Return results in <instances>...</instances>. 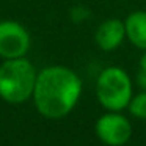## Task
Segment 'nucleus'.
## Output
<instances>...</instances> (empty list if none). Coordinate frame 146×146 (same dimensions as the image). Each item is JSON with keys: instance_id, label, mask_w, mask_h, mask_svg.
<instances>
[{"instance_id": "f257e3e1", "label": "nucleus", "mask_w": 146, "mask_h": 146, "mask_svg": "<svg viewBox=\"0 0 146 146\" xmlns=\"http://www.w3.org/2000/svg\"><path fill=\"white\" fill-rule=\"evenodd\" d=\"M82 96V79L72 69L60 64L47 66L36 76L33 102L47 119L68 116Z\"/></svg>"}, {"instance_id": "f03ea898", "label": "nucleus", "mask_w": 146, "mask_h": 146, "mask_svg": "<svg viewBox=\"0 0 146 146\" xmlns=\"http://www.w3.org/2000/svg\"><path fill=\"white\" fill-rule=\"evenodd\" d=\"M36 72L25 57L5 60L0 64V98L10 104H22L33 96Z\"/></svg>"}, {"instance_id": "7ed1b4c3", "label": "nucleus", "mask_w": 146, "mask_h": 146, "mask_svg": "<svg viewBox=\"0 0 146 146\" xmlns=\"http://www.w3.org/2000/svg\"><path fill=\"white\" fill-rule=\"evenodd\" d=\"M133 96V83L129 74L119 66H107L96 79V98L102 108L123 111Z\"/></svg>"}, {"instance_id": "20e7f679", "label": "nucleus", "mask_w": 146, "mask_h": 146, "mask_svg": "<svg viewBox=\"0 0 146 146\" xmlns=\"http://www.w3.org/2000/svg\"><path fill=\"white\" fill-rule=\"evenodd\" d=\"M96 137L105 146H124L132 137V123L121 111H105L94 124Z\"/></svg>"}, {"instance_id": "39448f33", "label": "nucleus", "mask_w": 146, "mask_h": 146, "mask_svg": "<svg viewBox=\"0 0 146 146\" xmlns=\"http://www.w3.org/2000/svg\"><path fill=\"white\" fill-rule=\"evenodd\" d=\"M32 39L22 24L16 21L0 22V57L3 60L25 57Z\"/></svg>"}, {"instance_id": "423d86ee", "label": "nucleus", "mask_w": 146, "mask_h": 146, "mask_svg": "<svg viewBox=\"0 0 146 146\" xmlns=\"http://www.w3.org/2000/svg\"><path fill=\"white\" fill-rule=\"evenodd\" d=\"M126 39V27H124V21H119L116 17L104 21L99 24L94 33V41L98 47L104 52H111L118 49L123 41Z\"/></svg>"}, {"instance_id": "0eeeda50", "label": "nucleus", "mask_w": 146, "mask_h": 146, "mask_svg": "<svg viewBox=\"0 0 146 146\" xmlns=\"http://www.w3.org/2000/svg\"><path fill=\"white\" fill-rule=\"evenodd\" d=\"M126 38L140 50H146V11H132L124 21Z\"/></svg>"}, {"instance_id": "6e6552de", "label": "nucleus", "mask_w": 146, "mask_h": 146, "mask_svg": "<svg viewBox=\"0 0 146 146\" xmlns=\"http://www.w3.org/2000/svg\"><path fill=\"white\" fill-rule=\"evenodd\" d=\"M127 110L137 119H146V90H141L140 93L132 96Z\"/></svg>"}, {"instance_id": "1a4fd4ad", "label": "nucleus", "mask_w": 146, "mask_h": 146, "mask_svg": "<svg viewBox=\"0 0 146 146\" xmlns=\"http://www.w3.org/2000/svg\"><path fill=\"white\" fill-rule=\"evenodd\" d=\"M137 82H138V85L141 90H146V72L140 71L138 76H137Z\"/></svg>"}, {"instance_id": "9d476101", "label": "nucleus", "mask_w": 146, "mask_h": 146, "mask_svg": "<svg viewBox=\"0 0 146 146\" xmlns=\"http://www.w3.org/2000/svg\"><path fill=\"white\" fill-rule=\"evenodd\" d=\"M138 66H140V71H143V72H146V50H143L141 57H140Z\"/></svg>"}]
</instances>
